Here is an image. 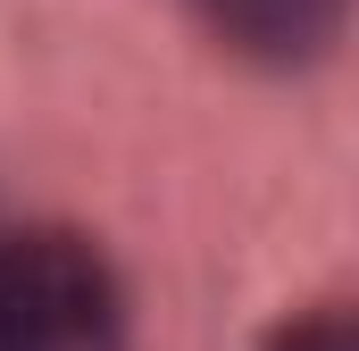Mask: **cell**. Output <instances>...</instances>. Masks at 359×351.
<instances>
[{"label": "cell", "instance_id": "2", "mask_svg": "<svg viewBox=\"0 0 359 351\" xmlns=\"http://www.w3.org/2000/svg\"><path fill=\"white\" fill-rule=\"evenodd\" d=\"M184 8L217 51L251 67H309L351 25V0H184Z\"/></svg>", "mask_w": 359, "mask_h": 351}, {"label": "cell", "instance_id": "3", "mask_svg": "<svg viewBox=\"0 0 359 351\" xmlns=\"http://www.w3.org/2000/svg\"><path fill=\"white\" fill-rule=\"evenodd\" d=\"M268 351H359V301H326V310H301L268 335Z\"/></svg>", "mask_w": 359, "mask_h": 351}, {"label": "cell", "instance_id": "1", "mask_svg": "<svg viewBox=\"0 0 359 351\" xmlns=\"http://www.w3.org/2000/svg\"><path fill=\"white\" fill-rule=\"evenodd\" d=\"M0 351H134L117 267L76 226L0 234Z\"/></svg>", "mask_w": 359, "mask_h": 351}]
</instances>
